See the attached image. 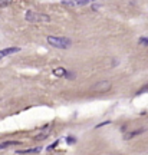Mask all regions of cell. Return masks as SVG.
I'll list each match as a JSON object with an SVG mask.
<instances>
[{
	"label": "cell",
	"mask_w": 148,
	"mask_h": 155,
	"mask_svg": "<svg viewBox=\"0 0 148 155\" xmlns=\"http://www.w3.org/2000/svg\"><path fill=\"white\" fill-rule=\"evenodd\" d=\"M46 40L52 47L62 49V50L70 49V46H72V40L69 37H65V36H47Z\"/></svg>",
	"instance_id": "1"
},
{
	"label": "cell",
	"mask_w": 148,
	"mask_h": 155,
	"mask_svg": "<svg viewBox=\"0 0 148 155\" xmlns=\"http://www.w3.org/2000/svg\"><path fill=\"white\" fill-rule=\"evenodd\" d=\"M24 19L29 23H39V24H46L50 23V16H47L45 13H37L34 10H27L24 13Z\"/></svg>",
	"instance_id": "2"
},
{
	"label": "cell",
	"mask_w": 148,
	"mask_h": 155,
	"mask_svg": "<svg viewBox=\"0 0 148 155\" xmlns=\"http://www.w3.org/2000/svg\"><path fill=\"white\" fill-rule=\"evenodd\" d=\"M92 0H62L60 4L62 6H66L70 9H76V7H83L86 4H89Z\"/></svg>",
	"instance_id": "3"
},
{
	"label": "cell",
	"mask_w": 148,
	"mask_h": 155,
	"mask_svg": "<svg viewBox=\"0 0 148 155\" xmlns=\"http://www.w3.org/2000/svg\"><path fill=\"white\" fill-rule=\"evenodd\" d=\"M112 88V83H111V80H108V79H103V80H99V82H96L93 86H92V90H95V92H108V90H111Z\"/></svg>",
	"instance_id": "4"
},
{
	"label": "cell",
	"mask_w": 148,
	"mask_h": 155,
	"mask_svg": "<svg viewBox=\"0 0 148 155\" xmlns=\"http://www.w3.org/2000/svg\"><path fill=\"white\" fill-rule=\"evenodd\" d=\"M17 52H20V47H7V49H3V50H0V59L1 57H6V56H9V55H13V53H17Z\"/></svg>",
	"instance_id": "5"
},
{
	"label": "cell",
	"mask_w": 148,
	"mask_h": 155,
	"mask_svg": "<svg viewBox=\"0 0 148 155\" xmlns=\"http://www.w3.org/2000/svg\"><path fill=\"white\" fill-rule=\"evenodd\" d=\"M144 132H145L144 128H141V129H135V131H131V132H126L125 136H124V139H131V138L138 136V135H141V133H144Z\"/></svg>",
	"instance_id": "6"
},
{
	"label": "cell",
	"mask_w": 148,
	"mask_h": 155,
	"mask_svg": "<svg viewBox=\"0 0 148 155\" xmlns=\"http://www.w3.org/2000/svg\"><path fill=\"white\" fill-rule=\"evenodd\" d=\"M22 142L20 141H3L0 142V149H6L9 146H14V145H20Z\"/></svg>",
	"instance_id": "7"
},
{
	"label": "cell",
	"mask_w": 148,
	"mask_h": 155,
	"mask_svg": "<svg viewBox=\"0 0 148 155\" xmlns=\"http://www.w3.org/2000/svg\"><path fill=\"white\" fill-rule=\"evenodd\" d=\"M42 151V148H30V149H19L16 151V154H39Z\"/></svg>",
	"instance_id": "8"
},
{
	"label": "cell",
	"mask_w": 148,
	"mask_h": 155,
	"mask_svg": "<svg viewBox=\"0 0 148 155\" xmlns=\"http://www.w3.org/2000/svg\"><path fill=\"white\" fill-rule=\"evenodd\" d=\"M53 75L57 76V78H65V75H66V69L62 67V66L55 67V69H53Z\"/></svg>",
	"instance_id": "9"
},
{
	"label": "cell",
	"mask_w": 148,
	"mask_h": 155,
	"mask_svg": "<svg viewBox=\"0 0 148 155\" xmlns=\"http://www.w3.org/2000/svg\"><path fill=\"white\" fill-rule=\"evenodd\" d=\"M47 136H49V131H45V132L36 135V136H34V141H43V139H46Z\"/></svg>",
	"instance_id": "10"
},
{
	"label": "cell",
	"mask_w": 148,
	"mask_h": 155,
	"mask_svg": "<svg viewBox=\"0 0 148 155\" xmlns=\"http://www.w3.org/2000/svg\"><path fill=\"white\" fill-rule=\"evenodd\" d=\"M13 0H0V9H4V7H9Z\"/></svg>",
	"instance_id": "11"
},
{
	"label": "cell",
	"mask_w": 148,
	"mask_h": 155,
	"mask_svg": "<svg viewBox=\"0 0 148 155\" xmlns=\"http://www.w3.org/2000/svg\"><path fill=\"white\" fill-rule=\"evenodd\" d=\"M138 43L142 44V46H148V37L147 36H141V37L138 39Z\"/></svg>",
	"instance_id": "12"
},
{
	"label": "cell",
	"mask_w": 148,
	"mask_h": 155,
	"mask_svg": "<svg viewBox=\"0 0 148 155\" xmlns=\"http://www.w3.org/2000/svg\"><path fill=\"white\" fill-rule=\"evenodd\" d=\"M66 142H68L69 145L75 144V142H76V138H75V136H73V135H69L68 138H66Z\"/></svg>",
	"instance_id": "13"
},
{
	"label": "cell",
	"mask_w": 148,
	"mask_h": 155,
	"mask_svg": "<svg viewBox=\"0 0 148 155\" xmlns=\"http://www.w3.org/2000/svg\"><path fill=\"white\" fill-rule=\"evenodd\" d=\"M57 145H59V139H57V141H55V142H53L52 145H49L46 149H47V151H52V149H55V148H56Z\"/></svg>",
	"instance_id": "14"
},
{
	"label": "cell",
	"mask_w": 148,
	"mask_h": 155,
	"mask_svg": "<svg viewBox=\"0 0 148 155\" xmlns=\"http://www.w3.org/2000/svg\"><path fill=\"white\" fill-rule=\"evenodd\" d=\"M108 123H111V121H105V122H101V123H98L95 128H101V126H103V125H108Z\"/></svg>",
	"instance_id": "15"
},
{
	"label": "cell",
	"mask_w": 148,
	"mask_h": 155,
	"mask_svg": "<svg viewBox=\"0 0 148 155\" xmlns=\"http://www.w3.org/2000/svg\"><path fill=\"white\" fill-rule=\"evenodd\" d=\"M65 78H66V79H72V78H75V75H73V73H69V72H66Z\"/></svg>",
	"instance_id": "16"
},
{
	"label": "cell",
	"mask_w": 148,
	"mask_h": 155,
	"mask_svg": "<svg viewBox=\"0 0 148 155\" xmlns=\"http://www.w3.org/2000/svg\"><path fill=\"white\" fill-rule=\"evenodd\" d=\"M101 7V4H92V10H98Z\"/></svg>",
	"instance_id": "17"
}]
</instances>
